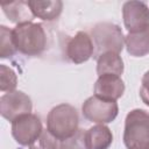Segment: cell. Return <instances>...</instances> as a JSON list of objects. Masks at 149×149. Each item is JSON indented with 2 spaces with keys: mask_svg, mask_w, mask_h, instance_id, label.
<instances>
[{
  "mask_svg": "<svg viewBox=\"0 0 149 149\" xmlns=\"http://www.w3.org/2000/svg\"><path fill=\"white\" fill-rule=\"evenodd\" d=\"M16 50L26 56H38L47 48V33L42 23L24 22L12 29Z\"/></svg>",
  "mask_w": 149,
  "mask_h": 149,
  "instance_id": "6da1fadb",
  "label": "cell"
},
{
  "mask_svg": "<svg viewBox=\"0 0 149 149\" xmlns=\"http://www.w3.org/2000/svg\"><path fill=\"white\" fill-rule=\"evenodd\" d=\"M77 109L69 104H59L50 109L47 116V129L59 141L71 137L78 130Z\"/></svg>",
  "mask_w": 149,
  "mask_h": 149,
  "instance_id": "7a4b0ae2",
  "label": "cell"
},
{
  "mask_svg": "<svg viewBox=\"0 0 149 149\" xmlns=\"http://www.w3.org/2000/svg\"><path fill=\"white\" fill-rule=\"evenodd\" d=\"M123 143L127 149H149V113L132 109L125 119Z\"/></svg>",
  "mask_w": 149,
  "mask_h": 149,
  "instance_id": "3957f363",
  "label": "cell"
},
{
  "mask_svg": "<svg viewBox=\"0 0 149 149\" xmlns=\"http://www.w3.org/2000/svg\"><path fill=\"white\" fill-rule=\"evenodd\" d=\"M91 36L94 45V56L98 58L105 52L120 54L125 47V36L122 29L111 22H99L92 30Z\"/></svg>",
  "mask_w": 149,
  "mask_h": 149,
  "instance_id": "277c9868",
  "label": "cell"
},
{
  "mask_svg": "<svg viewBox=\"0 0 149 149\" xmlns=\"http://www.w3.org/2000/svg\"><path fill=\"white\" fill-rule=\"evenodd\" d=\"M81 112L86 120L105 125L115 120L119 113V106L116 101H108L100 99L97 95H92L84 101Z\"/></svg>",
  "mask_w": 149,
  "mask_h": 149,
  "instance_id": "5b68a950",
  "label": "cell"
},
{
  "mask_svg": "<svg viewBox=\"0 0 149 149\" xmlns=\"http://www.w3.org/2000/svg\"><path fill=\"white\" fill-rule=\"evenodd\" d=\"M43 132L42 122L35 114H24L12 122V136L20 146H30Z\"/></svg>",
  "mask_w": 149,
  "mask_h": 149,
  "instance_id": "8992f818",
  "label": "cell"
},
{
  "mask_svg": "<svg viewBox=\"0 0 149 149\" xmlns=\"http://www.w3.org/2000/svg\"><path fill=\"white\" fill-rule=\"evenodd\" d=\"M31 99L22 91L7 92L0 98V114L10 122L21 115L31 113Z\"/></svg>",
  "mask_w": 149,
  "mask_h": 149,
  "instance_id": "52a82bcc",
  "label": "cell"
},
{
  "mask_svg": "<svg viewBox=\"0 0 149 149\" xmlns=\"http://www.w3.org/2000/svg\"><path fill=\"white\" fill-rule=\"evenodd\" d=\"M123 24L128 33H136L149 27V7L143 1H126L122 6Z\"/></svg>",
  "mask_w": 149,
  "mask_h": 149,
  "instance_id": "ba28073f",
  "label": "cell"
},
{
  "mask_svg": "<svg viewBox=\"0 0 149 149\" xmlns=\"http://www.w3.org/2000/svg\"><path fill=\"white\" fill-rule=\"evenodd\" d=\"M94 55L92 37L85 31H78L66 44V56L74 64L87 62Z\"/></svg>",
  "mask_w": 149,
  "mask_h": 149,
  "instance_id": "9c48e42d",
  "label": "cell"
},
{
  "mask_svg": "<svg viewBox=\"0 0 149 149\" xmlns=\"http://www.w3.org/2000/svg\"><path fill=\"white\" fill-rule=\"evenodd\" d=\"M125 92V83L120 76L102 74L94 84V95L108 101H116Z\"/></svg>",
  "mask_w": 149,
  "mask_h": 149,
  "instance_id": "30bf717a",
  "label": "cell"
},
{
  "mask_svg": "<svg viewBox=\"0 0 149 149\" xmlns=\"http://www.w3.org/2000/svg\"><path fill=\"white\" fill-rule=\"evenodd\" d=\"M86 149H108L113 142V134L105 125L90 127L84 135Z\"/></svg>",
  "mask_w": 149,
  "mask_h": 149,
  "instance_id": "8fae6325",
  "label": "cell"
},
{
  "mask_svg": "<svg viewBox=\"0 0 149 149\" xmlns=\"http://www.w3.org/2000/svg\"><path fill=\"white\" fill-rule=\"evenodd\" d=\"M28 5L33 15L44 21L56 20L63 10L61 0H28Z\"/></svg>",
  "mask_w": 149,
  "mask_h": 149,
  "instance_id": "7c38bea8",
  "label": "cell"
},
{
  "mask_svg": "<svg viewBox=\"0 0 149 149\" xmlns=\"http://www.w3.org/2000/svg\"><path fill=\"white\" fill-rule=\"evenodd\" d=\"M127 52L134 57H143L149 54V27L136 33H128L125 36Z\"/></svg>",
  "mask_w": 149,
  "mask_h": 149,
  "instance_id": "4fadbf2b",
  "label": "cell"
},
{
  "mask_svg": "<svg viewBox=\"0 0 149 149\" xmlns=\"http://www.w3.org/2000/svg\"><path fill=\"white\" fill-rule=\"evenodd\" d=\"M1 8L5 15L16 24L31 22L35 17L28 5V1H13L1 3Z\"/></svg>",
  "mask_w": 149,
  "mask_h": 149,
  "instance_id": "5bb4252c",
  "label": "cell"
},
{
  "mask_svg": "<svg viewBox=\"0 0 149 149\" xmlns=\"http://www.w3.org/2000/svg\"><path fill=\"white\" fill-rule=\"evenodd\" d=\"M123 61L120 54L105 52L97 58V73L102 74H115L121 76L123 73Z\"/></svg>",
  "mask_w": 149,
  "mask_h": 149,
  "instance_id": "9a60e30c",
  "label": "cell"
},
{
  "mask_svg": "<svg viewBox=\"0 0 149 149\" xmlns=\"http://www.w3.org/2000/svg\"><path fill=\"white\" fill-rule=\"evenodd\" d=\"M16 48L14 45L12 29L6 26H0V57L9 58L15 55Z\"/></svg>",
  "mask_w": 149,
  "mask_h": 149,
  "instance_id": "2e32d148",
  "label": "cell"
},
{
  "mask_svg": "<svg viewBox=\"0 0 149 149\" xmlns=\"http://www.w3.org/2000/svg\"><path fill=\"white\" fill-rule=\"evenodd\" d=\"M17 85V76L13 69L1 64L0 65V91L13 92Z\"/></svg>",
  "mask_w": 149,
  "mask_h": 149,
  "instance_id": "e0dca14e",
  "label": "cell"
},
{
  "mask_svg": "<svg viewBox=\"0 0 149 149\" xmlns=\"http://www.w3.org/2000/svg\"><path fill=\"white\" fill-rule=\"evenodd\" d=\"M29 149H58L57 139L54 137L48 129H43L41 135L29 146Z\"/></svg>",
  "mask_w": 149,
  "mask_h": 149,
  "instance_id": "ac0fdd59",
  "label": "cell"
},
{
  "mask_svg": "<svg viewBox=\"0 0 149 149\" xmlns=\"http://www.w3.org/2000/svg\"><path fill=\"white\" fill-rule=\"evenodd\" d=\"M84 135L85 132L83 129H78L74 135L61 141L58 149H86Z\"/></svg>",
  "mask_w": 149,
  "mask_h": 149,
  "instance_id": "d6986e66",
  "label": "cell"
},
{
  "mask_svg": "<svg viewBox=\"0 0 149 149\" xmlns=\"http://www.w3.org/2000/svg\"><path fill=\"white\" fill-rule=\"evenodd\" d=\"M141 84L142 85L140 88V97L142 101L149 107V70L143 74Z\"/></svg>",
  "mask_w": 149,
  "mask_h": 149,
  "instance_id": "ffe728a7",
  "label": "cell"
}]
</instances>
